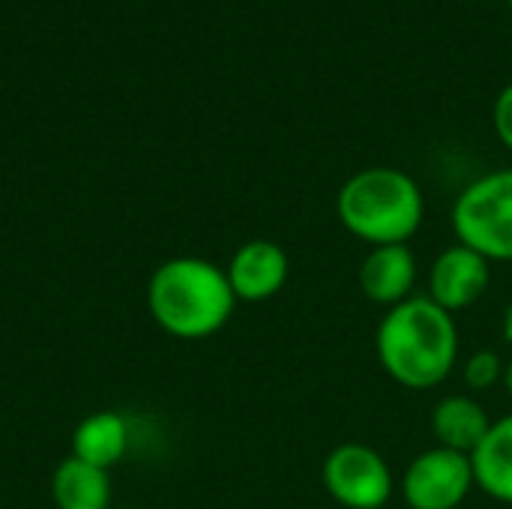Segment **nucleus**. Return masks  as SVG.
<instances>
[{"label": "nucleus", "mask_w": 512, "mask_h": 509, "mask_svg": "<svg viewBox=\"0 0 512 509\" xmlns=\"http://www.w3.org/2000/svg\"><path fill=\"white\" fill-rule=\"evenodd\" d=\"M336 219L369 249L402 246L423 228L426 195L402 168H363L342 183L336 195Z\"/></svg>", "instance_id": "3"}, {"label": "nucleus", "mask_w": 512, "mask_h": 509, "mask_svg": "<svg viewBox=\"0 0 512 509\" xmlns=\"http://www.w3.org/2000/svg\"><path fill=\"white\" fill-rule=\"evenodd\" d=\"M291 273V261L288 252L273 243V240H246L243 246H237V252L231 255L225 276L228 285L237 297V303H264L273 300Z\"/></svg>", "instance_id": "8"}, {"label": "nucleus", "mask_w": 512, "mask_h": 509, "mask_svg": "<svg viewBox=\"0 0 512 509\" xmlns=\"http://www.w3.org/2000/svg\"><path fill=\"white\" fill-rule=\"evenodd\" d=\"M129 450V423L117 411H96L84 417L72 432V456L111 471Z\"/></svg>", "instance_id": "12"}, {"label": "nucleus", "mask_w": 512, "mask_h": 509, "mask_svg": "<svg viewBox=\"0 0 512 509\" xmlns=\"http://www.w3.org/2000/svg\"><path fill=\"white\" fill-rule=\"evenodd\" d=\"M489 285H492V261L462 243H453L441 255H435L426 276V297L435 300L450 315H456L480 303Z\"/></svg>", "instance_id": "7"}, {"label": "nucleus", "mask_w": 512, "mask_h": 509, "mask_svg": "<svg viewBox=\"0 0 512 509\" xmlns=\"http://www.w3.org/2000/svg\"><path fill=\"white\" fill-rule=\"evenodd\" d=\"M504 357L498 351H489V348H480L474 354L465 357L462 363V378L468 384L471 393H486L492 387H498L504 381Z\"/></svg>", "instance_id": "14"}, {"label": "nucleus", "mask_w": 512, "mask_h": 509, "mask_svg": "<svg viewBox=\"0 0 512 509\" xmlns=\"http://www.w3.org/2000/svg\"><path fill=\"white\" fill-rule=\"evenodd\" d=\"M456 243L492 264H512V168H495L471 180L453 201Z\"/></svg>", "instance_id": "4"}, {"label": "nucleus", "mask_w": 512, "mask_h": 509, "mask_svg": "<svg viewBox=\"0 0 512 509\" xmlns=\"http://www.w3.org/2000/svg\"><path fill=\"white\" fill-rule=\"evenodd\" d=\"M420 264L408 243L402 246H372L357 270V285L363 297L375 306L393 309L417 294Z\"/></svg>", "instance_id": "9"}, {"label": "nucleus", "mask_w": 512, "mask_h": 509, "mask_svg": "<svg viewBox=\"0 0 512 509\" xmlns=\"http://www.w3.org/2000/svg\"><path fill=\"white\" fill-rule=\"evenodd\" d=\"M507 3H510V6H512V0H507Z\"/></svg>", "instance_id": "18"}, {"label": "nucleus", "mask_w": 512, "mask_h": 509, "mask_svg": "<svg viewBox=\"0 0 512 509\" xmlns=\"http://www.w3.org/2000/svg\"><path fill=\"white\" fill-rule=\"evenodd\" d=\"M501 339L512 345V303L504 306V315H501Z\"/></svg>", "instance_id": "16"}, {"label": "nucleus", "mask_w": 512, "mask_h": 509, "mask_svg": "<svg viewBox=\"0 0 512 509\" xmlns=\"http://www.w3.org/2000/svg\"><path fill=\"white\" fill-rule=\"evenodd\" d=\"M492 123H495V132L501 138V144L512 153V84H507L498 99H495V111H492Z\"/></svg>", "instance_id": "15"}, {"label": "nucleus", "mask_w": 512, "mask_h": 509, "mask_svg": "<svg viewBox=\"0 0 512 509\" xmlns=\"http://www.w3.org/2000/svg\"><path fill=\"white\" fill-rule=\"evenodd\" d=\"M501 384H504L507 396H510V399H512V357H510V360H507V363H504V381H501Z\"/></svg>", "instance_id": "17"}, {"label": "nucleus", "mask_w": 512, "mask_h": 509, "mask_svg": "<svg viewBox=\"0 0 512 509\" xmlns=\"http://www.w3.org/2000/svg\"><path fill=\"white\" fill-rule=\"evenodd\" d=\"M237 297L228 285L225 267L177 255L162 261L147 282V309L153 321L174 339H210L234 315Z\"/></svg>", "instance_id": "2"}, {"label": "nucleus", "mask_w": 512, "mask_h": 509, "mask_svg": "<svg viewBox=\"0 0 512 509\" xmlns=\"http://www.w3.org/2000/svg\"><path fill=\"white\" fill-rule=\"evenodd\" d=\"M432 435L438 447L456 450V453H474L480 447V441L486 438L492 417L486 411V405L468 393H453L444 396L429 417Z\"/></svg>", "instance_id": "10"}, {"label": "nucleus", "mask_w": 512, "mask_h": 509, "mask_svg": "<svg viewBox=\"0 0 512 509\" xmlns=\"http://www.w3.org/2000/svg\"><path fill=\"white\" fill-rule=\"evenodd\" d=\"M51 498L57 509H111V471L66 456L54 468Z\"/></svg>", "instance_id": "13"}, {"label": "nucleus", "mask_w": 512, "mask_h": 509, "mask_svg": "<svg viewBox=\"0 0 512 509\" xmlns=\"http://www.w3.org/2000/svg\"><path fill=\"white\" fill-rule=\"evenodd\" d=\"M375 357L387 378L405 390H435L459 366L456 315L426 294L384 312L375 330Z\"/></svg>", "instance_id": "1"}, {"label": "nucleus", "mask_w": 512, "mask_h": 509, "mask_svg": "<svg viewBox=\"0 0 512 509\" xmlns=\"http://www.w3.org/2000/svg\"><path fill=\"white\" fill-rule=\"evenodd\" d=\"M321 483L327 495L345 509H384L396 492L387 459L360 441H345L327 453Z\"/></svg>", "instance_id": "5"}, {"label": "nucleus", "mask_w": 512, "mask_h": 509, "mask_svg": "<svg viewBox=\"0 0 512 509\" xmlns=\"http://www.w3.org/2000/svg\"><path fill=\"white\" fill-rule=\"evenodd\" d=\"M474 489L471 456L438 444L414 456L399 480V495L408 509H459Z\"/></svg>", "instance_id": "6"}, {"label": "nucleus", "mask_w": 512, "mask_h": 509, "mask_svg": "<svg viewBox=\"0 0 512 509\" xmlns=\"http://www.w3.org/2000/svg\"><path fill=\"white\" fill-rule=\"evenodd\" d=\"M471 465L477 489L486 498L512 507V414L492 420L486 438L471 453Z\"/></svg>", "instance_id": "11"}]
</instances>
